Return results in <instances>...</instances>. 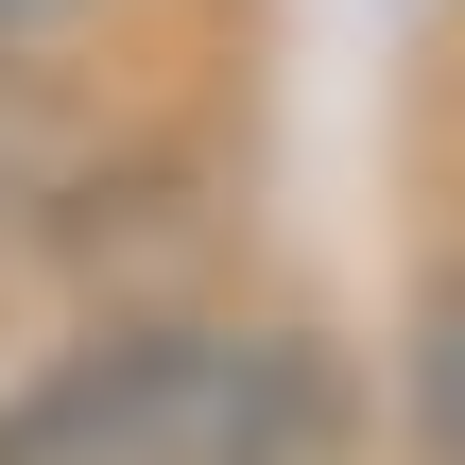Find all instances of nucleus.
<instances>
[{"mask_svg":"<svg viewBox=\"0 0 465 465\" xmlns=\"http://www.w3.org/2000/svg\"><path fill=\"white\" fill-rule=\"evenodd\" d=\"M414 414H431V449L465 465V293L431 311V345H414Z\"/></svg>","mask_w":465,"mask_h":465,"instance_id":"2","label":"nucleus"},{"mask_svg":"<svg viewBox=\"0 0 465 465\" xmlns=\"http://www.w3.org/2000/svg\"><path fill=\"white\" fill-rule=\"evenodd\" d=\"M311 362L259 328H138L86 345L69 380H35L0 414V465H293L311 449Z\"/></svg>","mask_w":465,"mask_h":465,"instance_id":"1","label":"nucleus"}]
</instances>
